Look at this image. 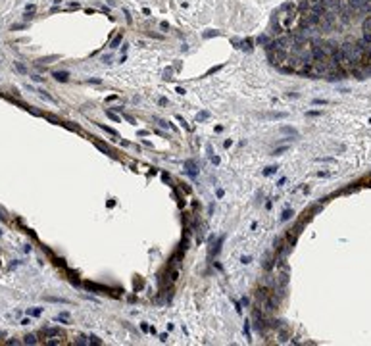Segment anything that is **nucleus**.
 <instances>
[{"instance_id": "nucleus-11", "label": "nucleus", "mask_w": 371, "mask_h": 346, "mask_svg": "<svg viewBox=\"0 0 371 346\" xmlns=\"http://www.w3.org/2000/svg\"><path fill=\"white\" fill-rule=\"evenodd\" d=\"M242 48H244V50H252V41H250V39H246V41L242 43Z\"/></svg>"}, {"instance_id": "nucleus-14", "label": "nucleus", "mask_w": 371, "mask_h": 346, "mask_svg": "<svg viewBox=\"0 0 371 346\" xmlns=\"http://www.w3.org/2000/svg\"><path fill=\"white\" fill-rule=\"evenodd\" d=\"M102 129H104V131H108V133H110V135H113V137H115V138H117V137H119V135H117V133H115V131H113V129H110V127H106V125H102Z\"/></svg>"}, {"instance_id": "nucleus-26", "label": "nucleus", "mask_w": 371, "mask_h": 346, "mask_svg": "<svg viewBox=\"0 0 371 346\" xmlns=\"http://www.w3.org/2000/svg\"><path fill=\"white\" fill-rule=\"evenodd\" d=\"M369 123H371V119H369Z\"/></svg>"}, {"instance_id": "nucleus-18", "label": "nucleus", "mask_w": 371, "mask_h": 346, "mask_svg": "<svg viewBox=\"0 0 371 346\" xmlns=\"http://www.w3.org/2000/svg\"><path fill=\"white\" fill-rule=\"evenodd\" d=\"M91 342H96V344H102V340H100V338H98V336H94V335L91 336Z\"/></svg>"}, {"instance_id": "nucleus-1", "label": "nucleus", "mask_w": 371, "mask_h": 346, "mask_svg": "<svg viewBox=\"0 0 371 346\" xmlns=\"http://www.w3.org/2000/svg\"><path fill=\"white\" fill-rule=\"evenodd\" d=\"M41 335H43V336H65L64 331H62V329H56V327H46V329L41 331Z\"/></svg>"}, {"instance_id": "nucleus-2", "label": "nucleus", "mask_w": 371, "mask_h": 346, "mask_svg": "<svg viewBox=\"0 0 371 346\" xmlns=\"http://www.w3.org/2000/svg\"><path fill=\"white\" fill-rule=\"evenodd\" d=\"M85 287L87 288H91V290H102V292H106V294H110L112 290L108 287H104V285H96V283H91V281H87L85 283Z\"/></svg>"}, {"instance_id": "nucleus-15", "label": "nucleus", "mask_w": 371, "mask_h": 346, "mask_svg": "<svg viewBox=\"0 0 371 346\" xmlns=\"http://www.w3.org/2000/svg\"><path fill=\"white\" fill-rule=\"evenodd\" d=\"M106 116L110 117V119H113V121H119V117L115 116V113H112V112H110V110H108V112H106Z\"/></svg>"}, {"instance_id": "nucleus-24", "label": "nucleus", "mask_w": 371, "mask_h": 346, "mask_svg": "<svg viewBox=\"0 0 371 346\" xmlns=\"http://www.w3.org/2000/svg\"><path fill=\"white\" fill-rule=\"evenodd\" d=\"M0 235H2V231H0Z\"/></svg>"}, {"instance_id": "nucleus-17", "label": "nucleus", "mask_w": 371, "mask_h": 346, "mask_svg": "<svg viewBox=\"0 0 371 346\" xmlns=\"http://www.w3.org/2000/svg\"><path fill=\"white\" fill-rule=\"evenodd\" d=\"M240 261H242V263H250V261H252V258H250V256H242Z\"/></svg>"}, {"instance_id": "nucleus-4", "label": "nucleus", "mask_w": 371, "mask_h": 346, "mask_svg": "<svg viewBox=\"0 0 371 346\" xmlns=\"http://www.w3.org/2000/svg\"><path fill=\"white\" fill-rule=\"evenodd\" d=\"M54 77H56V81H64V83L69 79V75L65 73V71H56V73H54Z\"/></svg>"}, {"instance_id": "nucleus-19", "label": "nucleus", "mask_w": 371, "mask_h": 346, "mask_svg": "<svg viewBox=\"0 0 371 346\" xmlns=\"http://www.w3.org/2000/svg\"><path fill=\"white\" fill-rule=\"evenodd\" d=\"M16 69L19 71V73H25V67H23L21 64H16Z\"/></svg>"}, {"instance_id": "nucleus-22", "label": "nucleus", "mask_w": 371, "mask_h": 346, "mask_svg": "<svg viewBox=\"0 0 371 346\" xmlns=\"http://www.w3.org/2000/svg\"><path fill=\"white\" fill-rule=\"evenodd\" d=\"M29 323H31V319H29V317H25V319L21 321V325H29Z\"/></svg>"}, {"instance_id": "nucleus-13", "label": "nucleus", "mask_w": 371, "mask_h": 346, "mask_svg": "<svg viewBox=\"0 0 371 346\" xmlns=\"http://www.w3.org/2000/svg\"><path fill=\"white\" fill-rule=\"evenodd\" d=\"M158 125H160V127H164V129H167V127H171V123H167V121H164V119H158Z\"/></svg>"}, {"instance_id": "nucleus-20", "label": "nucleus", "mask_w": 371, "mask_h": 346, "mask_svg": "<svg viewBox=\"0 0 371 346\" xmlns=\"http://www.w3.org/2000/svg\"><path fill=\"white\" fill-rule=\"evenodd\" d=\"M160 27H161V29H169V23H167V21H161Z\"/></svg>"}, {"instance_id": "nucleus-12", "label": "nucleus", "mask_w": 371, "mask_h": 346, "mask_svg": "<svg viewBox=\"0 0 371 346\" xmlns=\"http://www.w3.org/2000/svg\"><path fill=\"white\" fill-rule=\"evenodd\" d=\"M291 215H292L291 210H285V213L281 215V221H286V219H291Z\"/></svg>"}, {"instance_id": "nucleus-5", "label": "nucleus", "mask_w": 371, "mask_h": 346, "mask_svg": "<svg viewBox=\"0 0 371 346\" xmlns=\"http://www.w3.org/2000/svg\"><path fill=\"white\" fill-rule=\"evenodd\" d=\"M121 39H123V35H121V33H119V35H115V37H113V41L110 43V46H112V48H117V44L121 43Z\"/></svg>"}, {"instance_id": "nucleus-16", "label": "nucleus", "mask_w": 371, "mask_h": 346, "mask_svg": "<svg viewBox=\"0 0 371 346\" xmlns=\"http://www.w3.org/2000/svg\"><path fill=\"white\" fill-rule=\"evenodd\" d=\"M285 150H289V146H281V148H277V150H275L273 154H275V156H279L281 152H285Z\"/></svg>"}, {"instance_id": "nucleus-9", "label": "nucleus", "mask_w": 371, "mask_h": 346, "mask_svg": "<svg viewBox=\"0 0 371 346\" xmlns=\"http://www.w3.org/2000/svg\"><path fill=\"white\" fill-rule=\"evenodd\" d=\"M258 44H264V46H267V44H269V37H265V35L258 37Z\"/></svg>"}, {"instance_id": "nucleus-25", "label": "nucleus", "mask_w": 371, "mask_h": 346, "mask_svg": "<svg viewBox=\"0 0 371 346\" xmlns=\"http://www.w3.org/2000/svg\"><path fill=\"white\" fill-rule=\"evenodd\" d=\"M367 2H371V0H367Z\"/></svg>"}, {"instance_id": "nucleus-21", "label": "nucleus", "mask_w": 371, "mask_h": 346, "mask_svg": "<svg viewBox=\"0 0 371 346\" xmlns=\"http://www.w3.org/2000/svg\"><path fill=\"white\" fill-rule=\"evenodd\" d=\"M206 117H208V113H206V112L204 113H198V119H206Z\"/></svg>"}, {"instance_id": "nucleus-7", "label": "nucleus", "mask_w": 371, "mask_h": 346, "mask_svg": "<svg viewBox=\"0 0 371 346\" xmlns=\"http://www.w3.org/2000/svg\"><path fill=\"white\" fill-rule=\"evenodd\" d=\"M23 342H25V344H37V336H35V335H27Z\"/></svg>"}, {"instance_id": "nucleus-6", "label": "nucleus", "mask_w": 371, "mask_h": 346, "mask_svg": "<svg viewBox=\"0 0 371 346\" xmlns=\"http://www.w3.org/2000/svg\"><path fill=\"white\" fill-rule=\"evenodd\" d=\"M27 314H29V315H33V317H38V315L43 314V308H35V310L31 308V310H27Z\"/></svg>"}, {"instance_id": "nucleus-3", "label": "nucleus", "mask_w": 371, "mask_h": 346, "mask_svg": "<svg viewBox=\"0 0 371 346\" xmlns=\"http://www.w3.org/2000/svg\"><path fill=\"white\" fill-rule=\"evenodd\" d=\"M185 167H188V173H190V175H196V173H198V169H196V164H194L192 160H188L187 164H185Z\"/></svg>"}, {"instance_id": "nucleus-23", "label": "nucleus", "mask_w": 371, "mask_h": 346, "mask_svg": "<svg viewBox=\"0 0 371 346\" xmlns=\"http://www.w3.org/2000/svg\"><path fill=\"white\" fill-rule=\"evenodd\" d=\"M0 266H2V260H0Z\"/></svg>"}, {"instance_id": "nucleus-8", "label": "nucleus", "mask_w": 371, "mask_h": 346, "mask_svg": "<svg viewBox=\"0 0 371 346\" xmlns=\"http://www.w3.org/2000/svg\"><path fill=\"white\" fill-rule=\"evenodd\" d=\"M275 171H277V167H275V165H269V167L264 169V175H273Z\"/></svg>"}, {"instance_id": "nucleus-10", "label": "nucleus", "mask_w": 371, "mask_h": 346, "mask_svg": "<svg viewBox=\"0 0 371 346\" xmlns=\"http://www.w3.org/2000/svg\"><path fill=\"white\" fill-rule=\"evenodd\" d=\"M56 319H58V321H69V314H67V312H64V314H60Z\"/></svg>"}]
</instances>
